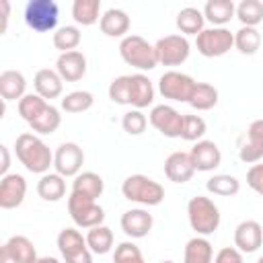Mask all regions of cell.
Here are the masks:
<instances>
[{
  "label": "cell",
  "mask_w": 263,
  "mask_h": 263,
  "mask_svg": "<svg viewBox=\"0 0 263 263\" xmlns=\"http://www.w3.org/2000/svg\"><path fill=\"white\" fill-rule=\"evenodd\" d=\"M18 115L37 134H53L62 123L60 111L37 92H29L18 101Z\"/></svg>",
  "instance_id": "cell-1"
},
{
  "label": "cell",
  "mask_w": 263,
  "mask_h": 263,
  "mask_svg": "<svg viewBox=\"0 0 263 263\" xmlns=\"http://www.w3.org/2000/svg\"><path fill=\"white\" fill-rule=\"evenodd\" d=\"M14 154L18 158V162L35 175H45L49 171V166H53V152L49 150V146L35 134H21L14 140Z\"/></svg>",
  "instance_id": "cell-2"
},
{
  "label": "cell",
  "mask_w": 263,
  "mask_h": 263,
  "mask_svg": "<svg viewBox=\"0 0 263 263\" xmlns=\"http://www.w3.org/2000/svg\"><path fill=\"white\" fill-rule=\"evenodd\" d=\"M187 218H189L191 228L197 232V236H210L220 226V210L205 195H195L189 199Z\"/></svg>",
  "instance_id": "cell-3"
},
{
  "label": "cell",
  "mask_w": 263,
  "mask_h": 263,
  "mask_svg": "<svg viewBox=\"0 0 263 263\" xmlns=\"http://www.w3.org/2000/svg\"><path fill=\"white\" fill-rule=\"evenodd\" d=\"M121 193L125 199L134 201V203H140V205H158L162 199H164V187L146 177V175H129L123 183H121Z\"/></svg>",
  "instance_id": "cell-4"
},
{
  "label": "cell",
  "mask_w": 263,
  "mask_h": 263,
  "mask_svg": "<svg viewBox=\"0 0 263 263\" xmlns=\"http://www.w3.org/2000/svg\"><path fill=\"white\" fill-rule=\"evenodd\" d=\"M119 55L127 66H134L138 70H154L158 66L154 45L140 35L123 37L119 43Z\"/></svg>",
  "instance_id": "cell-5"
},
{
  "label": "cell",
  "mask_w": 263,
  "mask_h": 263,
  "mask_svg": "<svg viewBox=\"0 0 263 263\" xmlns=\"http://www.w3.org/2000/svg\"><path fill=\"white\" fill-rule=\"evenodd\" d=\"M195 47L203 58H220L234 47V33H230L226 27L203 29L195 37Z\"/></svg>",
  "instance_id": "cell-6"
},
{
  "label": "cell",
  "mask_w": 263,
  "mask_h": 263,
  "mask_svg": "<svg viewBox=\"0 0 263 263\" xmlns=\"http://www.w3.org/2000/svg\"><path fill=\"white\" fill-rule=\"evenodd\" d=\"M68 214L78 228H88V230L95 226H101L105 220V210L95 199H88L76 193H70L68 197Z\"/></svg>",
  "instance_id": "cell-7"
},
{
  "label": "cell",
  "mask_w": 263,
  "mask_h": 263,
  "mask_svg": "<svg viewBox=\"0 0 263 263\" xmlns=\"http://www.w3.org/2000/svg\"><path fill=\"white\" fill-rule=\"evenodd\" d=\"M60 18V8L53 0H29L25 6V23L29 29L45 33L53 31Z\"/></svg>",
  "instance_id": "cell-8"
},
{
  "label": "cell",
  "mask_w": 263,
  "mask_h": 263,
  "mask_svg": "<svg viewBox=\"0 0 263 263\" xmlns=\"http://www.w3.org/2000/svg\"><path fill=\"white\" fill-rule=\"evenodd\" d=\"M58 249L64 263H92V251L86 245V236H82V232L76 228L60 230Z\"/></svg>",
  "instance_id": "cell-9"
},
{
  "label": "cell",
  "mask_w": 263,
  "mask_h": 263,
  "mask_svg": "<svg viewBox=\"0 0 263 263\" xmlns=\"http://www.w3.org/2000/svg\"><path fill=\"white\" fill-rule=\"evenodd\" d=\"M195 84L197 82L189 74H183V72H177V70H168L158 78V92L168 101L189 103Z\"/></svg>",
  "instance_id": "cell-10"
},
{
  "label": "cell",
  "mask_w": 263,
  "mask_h": 263,
  "mask_svg": "<svg viewBox=\"0 0 263 263\" xmlns=\"http://www.w3.org/2000/svg\"><path fill=\"white\" fill-rule=\"evenodd\" d=\"M154 49H156L158 64H162V66H181L189 58L191 45H189V41H187L185 35L175 33V35L160 37L154 43Z\"/></svg>",
  "instance_id": "cell-11"
},
{
  "label": "cell",
  "mask_w": 263,
  "mask_h": 263,
  "mask_svg": "<svg viewBox=\"0 0 263 263\" xmlns=\"http://www.w3.org/2000/svg\"><path fill=\"white\" fill-rule=\"evenodd\" d=\"M84 164V152L76 142H64L53 152V168L62 177H76Z\"/></svg>",
  "instance_id": "cell-12"
},
{
  "label": "cell",
  "mask_w": 263,
  "mask_h": 263,
  "mask_svg": "<svg viewBox=\"0 0 263 263\" xmlns=\"http://www.w3.org/2000/svg\"><path fill=\"white\" fill-rule=\"evenodd\" d=\"M183 117L175 107L171 105H154L148 121L152 127H156L164 138H181V127H183Z\"/></svg>",
  "instance_id": "cell-13"
},
{
  "label": "cell",
  "mask_w": 263,
  "mask_h": 263,
  "mask_svg": "<svg viewBox=\"0 0 263 263\" xmlns=\"http://www.w3.org/2000/svg\"><path fill=\"white\" fill-rule=\"evenodd\" d=\"M35 259L37 251L33 242L23 234L10 236L0 249V263H33Z\"/></svg>",
  "instance_id": "cell-14"
},
{
  "label": "cell",
  "mask_w": 263,
  "mask_h": 263,
  "mask_svg": "<svg viewBox=\"0 0 263 263\" xmlns=\"http://www.w3.org/2000/svg\"><path fill=\"white\" fill-rule=\"evenodd\" d=\"M27 195V181L18 173H8L0 179V208L14 210L25 201Z\"/></svg>",
  "instance_id": "cell-15"
},
{
  "label": "cell",
  "mask_w": 263,
  "mask_h": 263,
  "mask_svg": "<svg viewBox=\"0 0 263 263\" xmlns=\"http://www.w3.org/2000/svg\"><path fill=\"white\" fill-rule=\"evenodd\" d=\"M263 245V226L257 220H242L234 228V249L240 253H255Z\"/></svg>",
  "instance_id": "cell-16"
},
{
  "label": "cell",
  "mask_w": 263,
  "mask_h": 263,
  "mask_svg": "<svg viewBox=\"0 0 263 263\" xmlns=\"http://www.w3.org/2000/svg\"><path fill=\"white\" fill-rule=\"evenodd\" d=\"M189 156L193 160L195 171H201V173H210V171L218 168L220 162H222V152H220L218 144L212 142V140H199V142H195V146L191 148Z\"/></svg>",
  "instance_id": "cell-17"
},
{
  "label": "cell",
  "mask_w": 263,
  "mask_h": 263,
  "mask_svg": "<svg viewBox=\"0 0 263 263\" xmlns=\"http://www.w3.org/2000/svg\"><path fill=\"white\" fill-rule=\"evenodd\" d=\"M238 158L247 164H257L263 158V119L251 121L247 129V140L238 150Z\"/></svg>",
  "instance_id": "cell-18"
},
{
  "label": "cell",
  "mask_w": 263,
  "mask_h": 263,
  "mask_svg": "<svg viewBox=\"0 0 263 263\" xmlns=\"http://www.w3.org/2000/svg\"><path fill=\"white\" fill-rule=\"evenodd\" d=\"M55 72L66 82H78L86 74V55L78 49L60 53L55 60Z\"/></svg>",
  "instance_id": "cell-19"
},
{
  "label": "cell",
  "mask_w": 263,
  "mask_h": 263,
  "mask_svg": "<svg viewBox=\"0 0 263 263\" xmlns=\"http://www.w3.org/2000/svg\"><path fill=\"white\" fill-rule=\"evenodd\" d=\"M152 224H154V218L144 208L127 210L121 216V230L129 238H144V236H148V232L152 230Z\"/></svg>",
  "instance_id": "cell-20"
},
{
  "label": "cell",
  "mask_w": 263,
  "mask_h": 263,
  "mask_svg": "<svg viewBox=\"0 0 263 263\" xmlns=\"http://www.w3.org/2000/svg\"><path fill=\"white\" fill-rule=\"evenodd\" d=\"M193 173H195V166H193V160H191L189 152L177 150V152L166 156V160H164V175H166L168 181H173V183H187V181H191Z\"/></svg>",
  "instance_id": "cell-21"
},
{
  "label": "cell",
  "mask_w": 263,
  "mask_h": 263,
  "mask_svg": "<svg viewBox=\"0 0 263 263\" xmlns=\"http://www.w3.org/2000/svg\"><path fill=\"white\" fill-rule=\"evenodd\" d=\"M33 84H35V90L39 97H43L45 101H51V99H58L64 90V80L62 76L51 70V68H41L37 70L35 78H33Z\"/></svg>",
  "instance_id": "cell-22"
},
{
  "label": "cell",
  "mask_w": 263,
  "mask_h": 263,
  "mask_svg": "<svg viewBox=\"0 0 263 263\" xmlns=\"http://www.w3.org/2000/svg\"><path fill=\"white\" fill-rule=\"evenodd\" d=\"M99 27L103 31V35L107 37H127L129 31V16L125 10L121 8H109L103 12Z\"/></svg>",
  "instance_id": "cell-23"
},
{
  "label": "cell",
  "mask_w": 263,
  "mask_h": 263,
  "mask_svg": "<svg viewBox=\"0 0 263 263\" xmlns=\"http://www.w3.org/2000/svg\"><path fill=\"white\" fill-rule=\"evenodd\" d=\"M129 90H132V107L134 109H146L154 101V84L144 74H132L129 76Z\"/></svg>",
  "instance_id": "cell-24"
},
{
  "label": "cell",
  "mask_w": 263,
  "mask_h": 263,
  "mask_svg": "<svg viewBox=\"0 0 263 263\" xmlns=\"http://www.w3.org/2000/svg\"><path fill=\"white\" fill-rule=\"evenodd\" d=\"M25 88H27V80H25L23 72H18V70H4L0 74V97H2L4 103L21 101L25 97Z\"/></svg>",
  "instance_id": "cell-25"
},
{
  "label": "cell",
  "mask_w": 263,
  "mask_h": 263,
  "mask_svg": "<svg viewBox=\"0 0 263 263\" xmlns=\"http://www.w3.org/2000/svg\"><path fill=\"white\" fill-rule=\"evenodd\" d=\"M103 189H105V183H103L101 175H97L92 171H84V173L76 175L72 181V193L95 199V201L103 195Z\"/></svg>",
  "instance_id": "cell-26"
},
{
  "label": "cell",
  "mask_w": 263,
  "mask_h": 263,
  "mask_svg": "<svg viewBox=\"0 0 263 263\" xmlns=\"http://www.w3.org/2000/svg\"><path fill=\"white\" fill-rule=\"evenodd\" d=\"M203 16L214 27H224L232 16H236V6L232 0H208L203 6Z\"/></svg>",
  "instance_id": "cell-27"
},
{
  "label": "cell",
  "mask_w": 263,
  "mask_h": 263,
  "mask_svg": "<svg viewBox=\"0 0 263 263\" xmlns=\"http://www.w3.org/2000/svg\"><path fill=\"white\" fill-rule=\"evenodd\" d=\"M183 263H214V249L205 236H193L183 251Z\"/></svg>",
  "instance_id": "cell-28"
},
{
  "label": "cell",
  "mask_w": 263,
  "mask_h": 263,
  "mask_svg": "<svg viewBox=\"0 0 263 263\" xmlns=\"http://www.w3.org/2000/svg\"><path fill=\"white\" fill-rule=\"evenodd\" d=\"M203 10L195 8V6H185L177 12V29L181 31V35H199L203 31Z\"/></svg>",
  "instance_id": "cell-29"
},
{
  "label": "cell",
  "mask_w": 263,
  "mask_h": 263,
  "mask_svg": "<svg viewBox=\"0 0 263 263\" xmlns=\"http://www.w3.org/2000/svg\"><path fill=\"white\" fill-rule=\"evenodd\" d=\"M37 193L45 201H60L66 195V181L58 173H45L37 181Z\"/></svg>",
  "instance_id": "cell-30"
},
{
  "label": "cell",
  "mask_w": 263,
  "mask_h": 263,
  "mask_svg": "<svg viewBox=\"0 0 263 263\" xmlns=\"http://www.w3.org/2000/svg\"><path fill=\"white\" fill-rule=\"evenodd\" d=\"M101 0H74L72 4V18L82 25L90 27L101 21Z\"/></svg>",
  "instance_id": "cell-31"
},
{
  "label": "cell",
  "mask_w": 263,
  "mask_h": 263,
  "mask_svg": "<svg viewBox=\"0 0 263 263\" xmlns=\"http://www.w3.org/2000/svg\"><path fill=\"white\" fill-rule=\"evenodd\" d=\"M189 105L197 111H210L218 105V88L208 82H197L193 88V95L189 99Z\"/></svg>",
  "instance_id": "cell-32"
},
{
  "label": "cell",
  "mask_w": 263,
  "mask_h": 263,
  "mask_svg": "<svg viewBox=\"0 0 263 263\" xmlns=\"http://www.w3.org/2000/svg\"><path fill=\"white\" fill-rule=\"evenodd\" d=\"M86 245L95 255H105L113 249V232L109 226L101 224L86 232Z\"/></svg>",
  "instance_id": "cell-33"
},
{
  "label": "cell",
  "mask_w": 263,
  "mask_h": 263,
  "mask_svg": "<svg viewBox=\"0 0 263 263\" xmlns=\"http://www.w3.org/2000/svg\"><path fill=\"white\" fill-rule=\"evenodd\" d=\"M234 47L242 55L257 53V49L261 47V33L257 31V27H240L234 33Z\"/></svg>",
  "instance_id": "cell-34"
},
{
  "label": "cell",
  "mask_w": 263,
  "mask_h": 263,
  "mask_svg": "<svg viewBox=\"0 0 263 263\" xmlns=\"http://www.w3.org/2000/svg\"><path fill=\"white\" fill-rule=\"evenodd\" d=\"M205 189L220 197H232L240 191V181L232 175H214L205 181Z\"/></svg>",
  "instance_id": "cell-35"
},
{
  "label": "cell",
  "mask_w": 263,
  "mask_h": 263,
  "mask_svg": "<svg viewBox=\"0 0 263 263\" xmlns=\"http://www.w3.org/2000/svg\"><path fill=\"white\" fill-rule=\"evenodd\" d=\"M53 47L60 49L62 53L66 51H74L80 41H82V33L78 31V27H72V25H66V27H60L55 33H53Z\"/></svg>",
  "instance_id": "cell-36"
},
{
  "label": "cell",
  "mask_w": 263,
  "mask_h": 263,
  "mask_svg": "<svg viewBox=\"0 0 263 263\" xmlns=\"http://www.w3.org/2000/svg\"><path fill=\"white\" fill-rule=\"evenodd\" d=\"M236 18L242 27H257L263 21V2L261 0H242L236 6Z\"/></svg>",
  "instance_id": "cell-37"
},
{
  "label": "cell",
  "mask_w": 263,
  "mask_h": 263,
  "mask_svg": "<svg viewBox=\"0 0 263 263\" xmlns=\"http://www.w3.org/2000/svg\"><path fill=\"white\" fill-rule=\"evenodd\" d=\"M92 103H95L92 92H88V90H72L62 99V109L66 113H82V111H88L92 107Z\"/></svg>",
  "instance_id": "cell-38"
},
{
  "label": "cell",
  "mask_w": 263,
  "mask_h": 263,
  "mask_svg": "<svg viewBox=\"0 0 263 263\" xmlns=\"http://www.w3.org/2000/svg\"><path fill=\"white\" fill-rule=\"evenodd\" d=\"M208 132V125L203 117L199 115H185L183 117V127H181V138L187 142H199L203 134Z\"/></svg>",
  "instance_id": "cell-39"
},
{
  "label": "cell",
  "mask_w": 263,
  "mask_h": 263,
  "mask_svg": "<svg viewBox=\"0 0 263 263\" xmlns=\"http://www.w3.org/2000/svg\"><path fill=\"white\" fill-rule=\"evenodd\" d=\"M109 99L117 105H129L132 103V90H129V76H117L109 84Z\"/></svg>",
  "instance_id": "cell-40"
},
{
  "label": "cell",
  "mask_w": 263,
  "mask_h": 263,
  "mask_svg": "<svg viewBox=\"0 0 263 263\" xmlns=\"http://www.w3.org/2000/svg\"><path fill=\"white\" fill-rule=\"evenodd\" d=\"M113 263H146V261H144V255H142L140 247L125 240V242H119L115 247Z\"/></svg>",
  "instance_id": "cell-41"
},
{
  "label": "cell",
  "mask_w": 263,
  "mask_h": 263,
  "mask_svg": "<svg viewBox=\"0 0 263 263\" xmlns=\"http://www.w3.org/2000/svg\"><path fill=\"white\" fill-rule=\"evenodd\" d=\"M146 125H148V119H146V115H144L140 109L127 111V113L123 115V119H121V127H123L129 136H140V134H144Z\"/></svg>",
  "instance_id": "cell-42"
},
{
  "label": "cell",
  "mask_w": 263,
  "mask_h": 263,
  "mask_svg": "<svg viewBox=\"0 0 263 263\" xmlns=\"http://www.w3.org/2000/svg\"><path fill=\"white\" fill-rule=\"evenodd\" d=\"M247 185L255 193L263 195V164H251V168L247 171Z\"/></svg>",
  "instance_id": "cell-43"
},
{
  "label": "cell",
  "mask_w": 263,
  "mask_h": 263,
  "mask_svg": "<svg viewBox=\"0 0 263 263\" xmlns=\"http://www.w3.org/2000/svg\"><path fill=\"white\" fill-rule=\"evenodd\" d=\"M214 263H245V261H242V253L240 251H236L234 247H224L214 257Z\"/></svg>",
  "instance_id": "cell-44"
},
{
  "label": "cell",
  "mask_w": 263,
  "mask_h": 263,
  "mask_svg": "<svg viewBox=\"0 0 263 263\" xmlns=\"http://www.w3.org/2000/svg\"><path fill=\"white\" fill-rule=\"evenodd\" d=\"M0 175L4 177V175H8V168H10V150H8V146H0Z\"/></svg>",
  "instance_id": "cell-45"
},
{
  "label": "cell",
  "mask_w": 263,
  "mask_h": 263,
  "mask_svg": "<svg viewBox=\"0 0 263 263\" xmlns=\"http://www.w3.org/2000/svg\"><path fill=\"white\" fill-rule=\"evenodd\" d=\"M2 6V27H0V35L6 33V27H8V16H10V2L8 0H2L0 2Z\"/></svg>",
  "instance_id": "cell-46"
},
{
  "label": "cell",
  "mask_w": 263,
  "mask_h": 263,
  "mask_svg": "<svg viewBox=\"0 0 263 263\" xmlns=\"http://www.w3.org/2000/svg\"><path fill=\"white\" fill-rule=\"evenodd\" d=\"M33 263H60L55 257H37Z\"/></svg>",
  "instance_id": "cell-47"
},
{
  "label": "cell",
  "mask_w": 263,
  "mask_h": 263,
  "mask_svg": "<svg viewBox=\"0 0 263 263\" xmlns=\"http://www.w3.org/2000/svg\"><path fill=\"white\" fill-rule=\"evenodd\" d=\"M160 263H175V261H171V259H166V261H160Z\"/></svg>",
  "instance_id": "cell-48"
},
{
  "label": "cell",
  "mask_w": 263,
  "mask_h": 263,
  "mask_svg": "<svg viewBox=\"0 0 263 263\" xmlns=\"http://www.w3.org/2000/svg\"><path fill=\"white\" fill-rule=\"evenodd\" d=\"M257 263H263V255H261V257H259V259H257Z\"/></svg>",
  "instance_id": "cell-49"
}]
</instances>
